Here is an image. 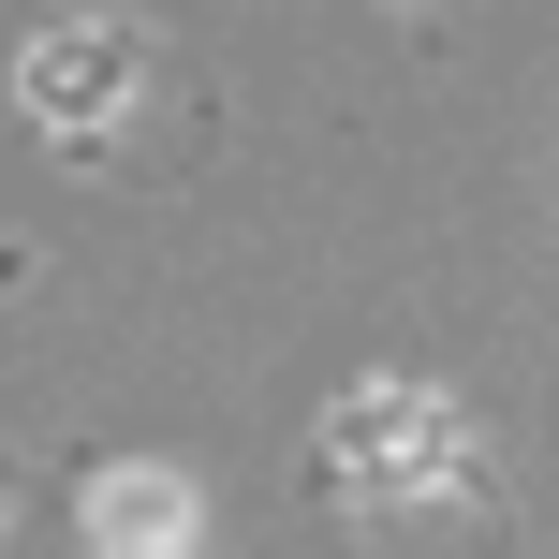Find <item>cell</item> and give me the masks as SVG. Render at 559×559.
Segmentation results:
<instances>
[{
	"label": "cell",
	"mask_w": 559,
	"mask_h": 559,
	"mask_svg": "<svg viewBox=\"0 0 559 559\" xmlns=\"http://www.w3.org/2000/svg\"><path fill=\"white\" fill-rule=\"evenodd\" d=\"M88 545H104V559H177V545H192V486L147 472V456L104 472V486H88Z\"/></svg>",
	"instance_id": "3957f363"
},
{
	"label": "cell",
	"mask_w": 559,
	"mask_h": 559,
	"mask_svg": "<svg viewBox=\"0 0 559 559\" xmlns=\"http://www.w3.org/2000/svg\"><path fill=\"white\" fill-rule=\"evenodd\" d=\"M324 472L354 486L368 515H397V501H427V486H472V427L427 383H354L324 413Z\"/></svg>",
	"instance_id": "6da1fadb"
},
{
	"label": "cell",
	"mask_w": 559,
	"mask_h": 559,
	"mask_svg": "<svg viewBox=\"0 0 559 559\" xmlns=\"http://www.w3.org/2000/svg\"><path fill=\"white\" fill-rule=\"evenodd\" d=\"M147 29L133 15H59V29H29V59H15V104H29V133H59V147H104L118 118L147 104Z\"/></svg>",
	"instance_id": "7a4b0ae2"
}]
</instances>
